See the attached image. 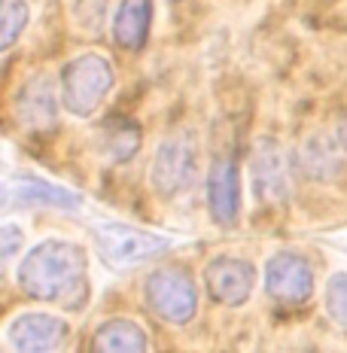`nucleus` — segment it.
<instances>
[{
	"label": "nucleus",
	"mask_w": 347,
	"mask_h": 353,
	"mask_svg": "<svg viewBox=\"0 0 347 353\" xmlns=\"http://www.w3.org/2000/svg\"><path fill=\"white\" fill-rule=\"evenodd\" d=\"M326 314L332 317L335 326L347 329V271L329 277L326 283Z\"/></svg>",
	"instance_id": "nucleus-18"
},
{
	"label": "nucleus",
	"mask_w": 347,
	"mask_h": 353,
	"mask_svg": "<svg viewBox=\"0 0 347 353\" xmlns=\"http://www.w3.org/2000/svg\"><path fill=\"white\" fill-rule=\"evenodd\" d=\"M295 168L317 183H335L347 171V150L338 134H311L295 150Z\"/></svg>",
	"instance_id": "nucleus-11"
},
{
	"label": "nucleus",
	"mask_w": 347,
	"mask_h": 353,
	"mask_svg": "<svg viewBox=\"0 0 347 353\" xmlns=\"http://www.w3.org/2000/svg\"><path fill=\"white\" fill-rule=\"evenodd\" d=\"M10 198H16L25 208H58V210H73L83 204V198L64 186L37 180V176H19L10 186Z\"/></svg>",
	"instance_id": "nucleus-14"
},
{
	"label": "nucleus",
	"mask_w": 347,
	"mask_h": 353,
	"mask_svg": "<svg viewBox=\"0 0 347 353\" xmlns=\"http://www.w3.org/2000/svg\"><path fill=\"white\" fill-rule=\"evenodd\" d=\"M143 299L146 307L156 314L159 320L183 326L195 317L198 311V290L189 271L177 268V265H161L143 283Z\"/></svg>",
	"instance_id": "nucleus-3"
},
{
	"label": "nucleus",
	"mask_w": 347,
	"mask_h": 353,
	"mask_svg": "<svg viewBox=\"0 0 347 353\" xmlns=\"http://www.w3.org/2000/svg\"><path fill=\"white\" fill-rule=\"evenodd\" d=\"M140 150V128L131 119H110L104 125V152L113 161H128Z\"/></svg>",
	"instance_id": "nucleus-16"
},
{
	"label": "nucleus",
	"mask_w": 347,
	"mask_h": 353,
	"mask_svg": "<svg viewBox=\"0 0 347 353\" xmlns=\"http://www.w3.org/2000/svg\"><path fill=\"white\" fill-rule=\"evenodd\" d=\"M174 3H180V0H174Z\"/></svg>",
	"instance_id": "nucleus-21"
},
{
	"label": "nucleus",
	"mask_w": 347,
	"mask_h": 353,
	"mask_svg": "<svg viewBox=\"0 0 347 353\" xmlns=\"http://www.w3.org/2000/svg\"><path fill=\"white\" fill-rule=\"evenodd\" d=\"M152 28V0H122L113 19V40L122 49H137L146 46V37Z\"/></svg>",
	"instance_id": "nucleus-13"
},
{
	"label": "nucleus",
	"mask_w": 347,
	"mask_h": 353,
	"mask_svg": "<svg viewBox=\"0 0 347 353\" xmlns=\"http://www.w3.org/2000/svg\"><path fill=\"white\" fill-rule=\"evenodd\" d=\"M253 192L262 204H284L290 198V156L275 137H262L250 156Z\"/></svg>",
	"instance_id": "nucleus-6"
},
{
	"label": "nucleus",
	"mask_w": 347,
	"mask_h": 353,
	"mask_svg": "<svg viewBox=\"0 0 347 353\" xmlns=\"http://www.w3.org/2000/svg\"><path fill=\"white\" fill-rule=\"evenodd\" d=\"M19 286L25 296L46 305L79 311L88 299V259L73 241L49 238L37 244L19 265Z\"/></svg>",
	"instance_id": "nucleus-1"
},
{
	"label": "nucleus",
	"mask_w": 347,
	"mask_h": 353,
	"mask_svg": "<svg viewBox=\"0 0 347 353\" xmlns=\"http://www.w3.org/2000/svg\"><path fill=\"white\" fill-rule=\"evenodd\" d=\"M335 134H338V141L344 143V150H347V110L341 116H338V128H335Z\"/></svg>",
	"instance_id": "nucleus-20"
},
{
	"label": "nucleus",
	"mask_w": 347,
	"mask_h": 353,
	"mask_svg": "<svg viewBox=\"0 0 347 353\" xmlns=\"http://www.w3.org/2000/svg\"><path fill=\"white\" fill-rule=\"evenodd\" d=\"M16 119L21 128L43 134L58 122V92L49 73H34L16 92Z\"/></svg>",
	"instance_id": "nucleus-8"
},
{
	"label": "nucleus",
	"mask_w": 347,
	"mask_h": 353,
	"mask_svg": "<svg viewBox=\"0 0 347 353\" xmlns=\"http://www.w3.org/2000/svg\"><path fill=\"white\" fill-rule=\"evenodd\" d=\"M265 292L284 307H299L314 296V268L295 253H277L265 265Z\"/></svg>",
	"instance_id": "nucleus-7"
},
{
	"label": "nucleus",
	"mask_w": 347,
	"mask_h": 353,
	"mask_svg": "<svg viewBox=\"0 0 347 353\" xmlns=\"http://www.w3.org/2000/svg\"><path fill=\"white\" fill-rule=\"evenodd\" d=\"M70 335V326L55 314H19L6 326V341L21 353H49L58 350Z\"/></svg>",
	"instance_id": "nucleus-10"
},
{
	"label": "nucleus",
	"mask_w": 347,
	"mask_h": 353,
	"mask_svg": "<svg viewBox=\"0 0 347 353\" xmlns=\"http://www.w3.org/2000/svg\"><path fill=\"white\" fill-rule=\"evenodd\" d=\"M95 238H98L101 256L113 268H137V265L156 259V256H161L171 247V241L161 238V234L135 229V225H122V223H101L95 229Z\"/></svg>",
	"instance_id": "nucleus-5"
},
{
	"label": "nucleus",
	"mask_w": 347,
	"mask_h": 353,
	"mask_svg": "<svg viewBox=\"0 0 347 353\" xmlns=\"http://www.w3.org/2000/svg\"><path fill=\"white\" fill-rule=\"evenodd\" d=\"M208 208L213 223L235 225L241 213V174L232 156H217L208 174Z\"/></svg>",
	"instance_id": "nucleus-12"
},
{
	"label": "nucleus",
	"mask_w": 347,
	"mask_h": 353,
	"mask_svg": "<svg viewBox=\"0 0 347 353\" xmlns=\"http://www.w3.org/2000/svg\"><path fill=\"white\" fill-rule=\"evenodd\" d=\"M92 350H104V353H143L150 350V338L137 326L135 320L113 317L104 320L95 329L92 338Z\"/></svg>",
	"instance_id": "nucleus-15"
},
{
	"label": "nucleus",
	"mask_w": 347,
	"mask_h": 353,
	"mask_svg": "<svg viewBox=\"0 0 347 353\" xmlns=\"http://www.w3.org/2000/svg\"><path fill=\"white\" fill-rule=\"evenodd\" d=\"M0 241H3V247H0L3 259H12V256H16V250L21 247V241H25V232H21L16 223H6L3 229H0Z\"/></svg>",
	"instance_id": "nucleus-19"
},
{
	"label": "nucleus",
	"mask_w": 347,
	"mask_h": 353,
	"mask_svg": "<svg viewBox=\"0 0 347 353\" xmlns=\"http://www.w3.org/2000/svg\"><path fill=\"white\" fill-rule=\"evenodd\" d=\"M198 174V141L192 131H174L159 143L156 156H152L150 183L161 198H177L189 192Z\"/></svg>",
	"instance_id": "nucleus-4"
},
{
	"label": "nucleus",
	"mask_w": 347,
	"mask_h": 353,
	"mask_svg": "<svg viewBox=\"0 0 347 353\" xmlns=\"http://www.w3.org/2000/svg\"><path fill=\"white\" fill-rule=\"evenodd\" d=\"M31 10H28L25 0H3L0 3V21H3V31H0V49H10L19 40V34L28 28Z\"/></svg>",
	"instance_id": "nucleus-17"
},
{
	"label": "nucleus",
	"mask_w": 347,
	"mask_h": 353,
	"mask_svg": "<svg viewBox=\"0 0 347 353\" xmlns=\"http://www.w3.org/2000/svg\"><path fill=\"white\" fill-rule=\"evenodd\" d=\"M204 283H208L213 301L226 307H238L253 296L256 268L244 259H235V256H217L204 268Z\"/></svg>",
	"instance_id": "nucleus-9"
},
{
	"label": "nucleus",
	"mask_w": 347,
	"mask_h": 353,
	"mask_svg": "<svg viewBox=\"0 0 347 353\" xmlns=\"http://www.w3.org/2000/svg\"><path fill=\"white\" fill-rule=\"evenodd\" d=\"M113 88V68L104 55L86 52L64 64L61 70V104L77 119H88L98 113Z\"/></svg>",
	"instance_id": "nucleus-2"
}]
</instances>
